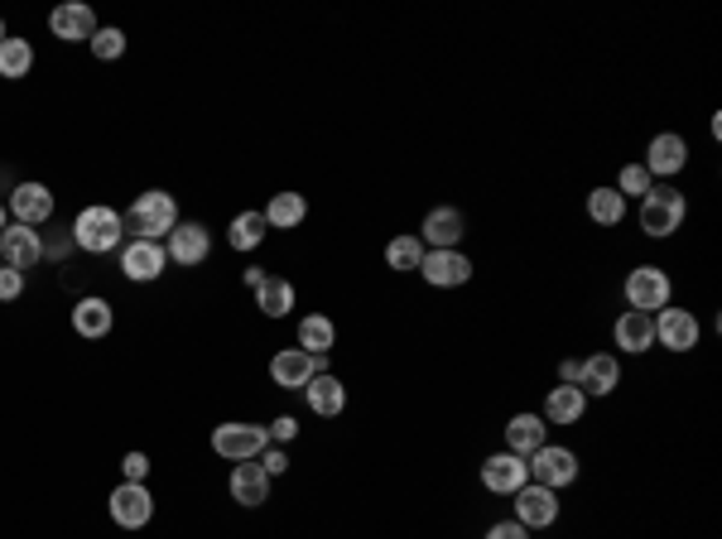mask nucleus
I'll list each match as a JSON object with an SVG mask.
<instances>
[{
  "label": "nucleus",
  "mask_w": 722,
  "mask_h": 539,
  "mask_svg": "<svg viewBox=\"0 0 722 539\" xmlns=\"http://www.w3.org/2000/svg\"><path fill=\"white\" fill-rule=\"evenodd\" d=\"M73 246H83V251H92V255H106V251H116L121 246V236H126V222H121V212L116 208H83L77 212V222H73Z\"/></svg>",
  "instance_id": "obj_1"
},
{
  "label": "nucleus",
  "mask_w": 722,
  "mask_h": 539,
  "mask_svg": "<svg viewBox=\"0 0 722 539\" xmlns=\"http://www.w3.org/2000/svg\"><path fill=\"white\" fill-rule=\"evenodd\" d=\"M684 212H688V202L680 188H670V184H655L646 198H641V231L655 236V241H664V236H674L684 227Z\"/></svg>",
  "instance_id": "obj_2"
},
{
  "label": "nucleus",
  "mask_w": 722,
  "mask_h": 539,
  "mask_svg": "<svg viewBox=\"0 0 722 539\" xmlns=\"http://www.w3.org/2000/svg\"><path fill=\"white\" fill-rule=\"evenodd\" d=\"M130 227L140 231V241H160V236H169L174 227H179V202H174V193H164V188L140 193L136 208H130Z\"/></svg>",
  "instance_id": "obj_3"
},
{
  "label": "nucleus",
  "mask_w": 722,
  "mask_h": 539,
  "mask_svg": "<svg viewBox=\"0 0 722 539\" xmlns=\"http://www.w3.org/2000/svg\"><path fill=\"white\" fill-rule=\"evenodd\" d=\"M621 294H626V303L636 313H655V309H670L674 285H670V275H664L660 265H636L626 275V285H621Z\"/></svg>",
  "instance_id": "obj_4"
},
{
  "label": "nucleus",
  "mask_w": 722,
  "mask_h": 539,
  "mask_svg": "<svg viewBox=\"0 0 722 539\" xmlns=\"http://www.w3.org/2000/svg\"><path fill=\"white\" fill-rule=\"evenodd\" d=\"M213 448L227 463H251V457H261L270 448V434H265V424H217Z\"/></svg>",
  "instance_id": "obj_5"
},
{
  "label": "nucleus",
  "mask_w": 722,
  "mask_h": 539,
  "mask_svg": "<svg viewBox=\"0 0 722 539\" xmlns=\"http://www.w3.org/2000/svg\"><path fill=\"white\" fill-rule=\"evenodd\" d=\"M525 467H530V477H535L540 487H549V491L573 487V481H578V453H573V448H559V443H544L540 453H530Z\"/></svg>",
  "instance_id": "obj_6"
},
{
  "label": "nucleus",
  "mask_w": 722,
  "mask_h": 539,
  "mask_svg": "<svg viewBox=\"0 0 722 539\" xmlns=\"http://www.w3.org/2000/svg\"><path fill=\"white\" fill-rule=\"evenodd\" d=\"M111 521H116L121 530H144V525L154 521V497L144 491V481H121V487L111 491Z\"/></svg>",
  "instance_id": "obj_7"
},
{
  "label": "nucleus",
  "mask_w": 722,
  "mask_h": 539,
  "mask_svg": "<svg viewBox=\"0 0 722 539\" xmlns=\"http://www.w3.org/2000/svg\"><path fill=\"white\" fill-rule=\"evenodd\" d=\"M704 328H698V318L688 309H660L655 313V342L664 347V352H694Z\"/></svg>",
  "instance_id": "obj_8"
},
{
  "label": "nucleus",
  "mask_w": 722,
  "mask_h": 539,
  "mask_svg": "<svg viewBox=\"0 0 722 539\" xmlns=\"http://www.w3.org/2000/svg\"><path fill=\"white\" fill-rule=\"evenodd\" d=\"M516 521L525 525V530H544V525L559 521V491L540 487V481H525V487L516 491Z\"/></svg>",
  "instance_id": "obj_9"
},
{
  "label": "nucleus",
  "mask_w": 722,
  "mask_h": 539,
  "mask_svg": "<svg viewBox=\"0 0 722 539\" xmlns=\"http://www.w3.org/2000/svg\"><path fill=\"white\" fill-rule=\"evenodd\" d=\"M419 275H425L433 289H458V285H468V279H472V261L463 251H425Z\"/></svg>",
  "instance_id": "obj_10"
},
{
  "label": "nucleus",
  "mask_w": 722,
  "mask_h": 539,
  "mask_svg": "<svg viewBox=\"0 0 722 539\" xmlns=\"http://www.w3.org/2000/svg\"><path fill=\"white\" fill-rule=\"evenodd\" d=\"M525 481H530V467H525V457H516V453H492L482 463V487L496 491V497H516Z\"/></svg>",
  "instance_id": "obj_11"
},
{
  "label": "nucleus",
  "mask_w": 722,
  "mask_h": 539,
  "mask_svg": "<svg viewBox=\"0 0 722 539\" xmlns=\"http://www.w3.org/2000/svg\"><path fill=\"white\" fill-rule=\"evenodd\" d=\"M164 265H169V251H164L160 241H130L121 246V270H126V279H136V285H144V279H160Z\"/></svg>",
  "instance_id": "obj_12"
},
{
  "label": "nucleus",
  "mask_w": 722,
  "mask_h": 539,
  "mask_svg": "<svg viewBox=\"0 0 722 539\" xmlns=\"http://www.w3.org/2000/svg\"><path fill=\"white\" fill-rule=\"evenodd\" d=\"M328 356H308L304 347H289V352H280L270 362V376H275V386H284V390H304L308 380L324 371Z\"/></svg>",
  "instance_id": "obj_13"
},
{
  "label": "nucleus",
  "mask_w": 722,
  "mask_h": 539,
  "mask_svg": "<svg viewBox=\"0 0 722 539\" xmlns=\"http://www.w3.org/2000/svg\"><path fill=\"white\" fill-rule=\"evenodd\" d=\"M0 261L5 265H15V270H29V265H39L43 261V241H39V231L35 227H5L0 231Z\"/></svg>",
  "instance_id": "obj_14"
},
{
  "label": "nucleus",
  "mask_w": 722,
  "mask_h": 539,
  "mask_svg": "<svg viewBox=\"0 0 722 539\" xmlns=\"http://www.w3.org/2000/svg\"><path fill=\"white\" fill-rule=\"evenodd\" d=\"M463 231H468V217H463L458 208H433L425 217V236H419V241L433 246V251H458Z\"/></svg>",
  "instance_id": "obj_15"
},
{
  "label": "nucleus",
  "mask_w": 722,
  "mask_h": 539,
  "mask_svg": "<svg viewBox=\"0 0 722 539\" xmlns=\"http://www.w3.org/2000/svg\"><path fill=\"white\" fill-rule=\"evenodd\" d=\"M684 164H688V145H684V135H674V130L655 135L650 150H646V174H650V178H670V174H680Z\"/></svg>",
  "instance_id": "obj_16"
},
{
  "label": "nucleus",
  "mask_w": 722,
  "mask_h": 539,
  "mask_svg": "<svg viewBox=\"0 0 722 539\" xmlns=\"http://www.w3.org/2000/svg\"><path fill=\"white\" fill-rule=\"evenodd\" d=\"M612 342H617V352H650L655 347V313L626 309L612 323Z\"/></svg>",
  "instance_id": "obj_17"
},
{
  "label": "nucleus",
  "mask_w": 722,
  "mask_h": 539,
  "mask_svg": "<svg viewBox=\"0 0 722 539\" xmlns=\"http://www.w3.org/2000/svg\"><path fill=\"white\" fill-rule=\"evenodd\" d=\"M207 251H213V236H207L203 222H179L169 231V261L198 265V261H207Z\"/></svg>",
  "instance_id": "obj_18"
},
{
  "label": "nucleus",
  "mask_w": 722,
  "mask_h": 539,
  "mask_svg": "<svg viewBox=\"0 0 722 539\" xmlns=\"http://www.w3.org/2000/svg\"><path fill=\"white\" fill-rule=\"evenodd\" d=\"M10 212L20 217V227H43L53 217V193L43 184H20L10 193Z\"/></svg>",
  "instance_id": "obj_19"
},
{
  "label": "nucleus",
  "mask_w": 722,
  "mask_h": 539,
  "mask_svg": "<svg viewBox=\"0 0 722 539\" xmlns=\"http://www.w3.org/2000/svg\"><path fill=\"white\" fill-rule=\"evenodd\" d=\"M621 386V362L612 352H597L583 362V376H578V390H583L587 400L593 396H612V390Z\"/></svg>",
  "instance_id": "obj_20"
},
{
  "label": "nucleus",
  "mask_w": 722,
  "mask_h": 539,
  "mask_svg": "<svg viewBox=\"0 0 722 539\" xmlns=\"http://www.w3.org/2000/svg\"><path fill=\"white\" fill-rule=\"evenodd\" d=\"M231 501H241V505H265L270 501V477H265V467L255 463H237L231 467Z\"/></svg>",
  "instance_id": "obj_21"
},
{
  "label": "nucleus",
  "mask_w": 722,
  "mask_h": 539,
  "mask_svg": "<svg viewBox=\"0 0 722 539\" xmlns=\"http://www.w3.org/2000/svg\"><path fill=\"white\" fill-rule=\"evenodd\" d=\"M49 29L59 34V39H68V43H77V39H87L92 43V34H97V15L87 5H77V0H68V5H59L49 15Z\"/></svg>",
  "instance_id": "obj_22"
},
{
  "label": "nucleus",
  "mask_w": 722,
  "mask_h": 539,
  "mask_svg": "<svg viewBox=\"0 0 722 539\" xmlns=\"http://www.w3.org/2000/svg\"><path fill=\"white\" fill-rule=\"evenodd\" d=\"M304 396H308V410L324 414V419H332V414L347 410V386H342L338 376H328V371H318V376L308 380Z\"/></svg>",
  "instance_id": "obj_23"
},
{
  "label": "nucleus",
  "mask_w": 722,
  "mask_h": 539,
  "mask_svg": "<svg viewBox=\"0 0 722 539\" xmlns=\"http://www.w3.org/2000/svg\"><path fill=\"white\" fill-rule=\"evenodd\" d=\"M544 429H549V424H544L540 414H516V419L506 424V453H516V457L540 453V448H544Z\"/></svg>",
  "instance_id": "obj_24"
},
{
  "label": "nucleus",
  "mask_w": 722,
  "mask_h": 539,
  "mask_svg": "<svg viewBox=\"0 0 722 539\" xmlns=\"http://www.w3.org/2000/svg\"><path fill=\"white\" fill-rule=\"evenodd\" d=\"M587 414V396L578 386H554L544 400V419L549 424H578Z\"/></svg>",
  "instance_id": "obj_25"
},
{
  "label": "nucleus",
  "mask_w": 722,
  "mask_h": 539,
  "mask_svg": "<svg viewBox=\"0 0 722 539\" xmlns=\"http://www.w3.org/2000/svg\"><path fill=\"white\" fill-rule=\"evenodd\" d=\"M111 323H116V313H111L106 299H97V294H92V299H77V309H73L77 337H106Z\"/></svg>",
  "instance_id": "obj_26"
},
{
  "label": "nucleus",
  "mask_w": 722,
  "mask_h": 539,
  "mask_svg": "<svg viewBox=\"0 0 722 539\" xmlns=\"http://www.w3.org/2000/svg\"><path fill=\"white\" fill-rule=\"evenodd\" d=\"M332 342H338V328H332V318H324V313H308V318L299 323V347H304L308 356H328Z\"/></svg>",
  "instance_id": "obj_27"
},
{
  "label": "nucleus",
  "mask_w": 722,
  "mask_h": 539,
  "mask_svg": "<svg viewBox=\"0 0 722 539\" xmlns=\"http://www.w3.org/2000/svg\"><path fill=\"white\" fill-rule=\"evenodd\" d=\"M587 217H593L597 227H621V217H626V198H621L617 188H593V193H587Z\"/></svg>",
  "instance_id": "obj_28"
},
{
  "label": "nucleus",
  "mask_w": 722,
  "mask_h": 539,
  "mask_svg": "<svg viewBox=\"0 0 722 539\" xmlns=\"http://www.w3.org/2000/svg\"><path fill=\"white\" fill-rule=\"evenodd\" d=\"M255 303H261V313H265V318H284V313L294 309V285H289V279L265 275V285L255 289Z\"/></svg>",
  "instance_id": "obj_29"
},
{
  "label": "nucleus",
  "mask_w": 722,
  "mask_h": 539,
  "mask_svg": "<svg viewBox=\"0 0 722 539\" xmlns=\"http://www.w3.org/2000/svg\"><path fill=\"white\" fill-rule=\"evenodd\" d=\"M265 231H270V222H265V212H241V217H231V251H255V246L265 241Z\"/></svg>",
  "instance_id": "obj_30"
},
{
  "label": "nucleus",
  "mask_w": 722,
  "mask_h": 539,
  "mask_svg": "<svg viewBox=\"0 0 722 539\" xmlns=\"http://www.w3.org/2000/svg\"><path fill=\"white\" fill-rule=\"evenodd\" d=\"M304 217H308L304 193H275L270 208H265V222H270V227H299Z\"/></svg>",
  "instance_id": "obj_31"
},
{
  "label": "nucleus",
  "mask_w": 722,
  "mask_h": 539,
  "mask_svg": "<svg viewBox=\"0 0 722 539\" xmlns=\"http://www.w3.org/2000/svg\"><path fill=\"white\" fill-rule=\"evenodd\" d=\"M29 67H35V49H29V39H5L0 43V77H25Z\"/></svg>",
  "instance_id": "obj_32"
},
{
  "label": "nucleus",
  "mask_w": 722,
  "mask_h": 539,
  "mask_svg": "<svg viewBox=\"0 0 722 539\" xmlns=\"http://www.w3.org/2000/svg\"><path fill=\"white\" fill-rule=\"evenodd\" d=\"M385 261H391V270H419L425 241H419V236H395V241L385 246Z\"/></svg>",
  "instance_id": "obj_33"
},
{
  "label": "nucleus",
  "mask_w": 722,
  "mask_h": 539,
  "mask_svg": "<svg viewBox=\"0 0 722 539\" xmlns=\"http://www.w3.org/2000/svg\"><path fill=\"white\" fill-rule=\"evenodd\" d=\"M655 188V178L646 174V164H626L621 168V178H617V193L621 198H646Z\"/></svg>",
  "instance_id": "obj_34"
},
{
  "label": "nucleus",
  "mask_w": 722,
  "mask_h": 539,
  "mask_svg": "<svg viewBox=\"0 0 722 539\" xmlns=\"http://www.w3.org/2000/svg\"><path fill=\"white\" fill-rule=\"evenodd\" d=\"M92 53H97V59H121V53H126V34H121V29H97L92 34Z\"/></svg>",
  "instance_id": "obj_35"
},
{
  "label": "nucleus",
  "mask_w": 722,
  "mask_h": 539,
  "mask_svg": "<svg viewBox=\"0 0 722 539\" xmlns=\"http://www.w3.org/2000/svg\"><path fill=\"white\" fill-rule=\"evenodd\" d=\"M20 294H25V270H15V265H0V303L20 299Z\"/></svg>",
  "instance_id": "obj_36"
},
{
  "label": "nucleus",
  "mask_w": 722,
  "mask_h": 539,
  "mask_svg": "<svg viewBox=\"0 0 722 539\" xmlns=\"http://www.w3.org/2000/svg\"><path fill=\"white\" fill-rule=\"evenodd\" d=\"M121 472H126V481H144V477H150V457H144V453H126Z\"/></svg>",
  "instance_id": "obj_37"
},
{
  "label": "nucleus",
  "mask_w": 722,
  "mask_h": 539,
  "mask_svg": "<svg viewBox=\"0 0 722 539\" xmlns=\"http://www.w3.org/2000/svg\"><path fill=\"white\" fill-rule=\"evenodd\" d=\"M486 539H530V530L520 521H502V525H492V530H486Z\"/></svg>",
  "instance_id": "obj_38"
},
{
  "label": "nucleus",
  "mask_w": 722,
  "mask_h": 539,
  "mask_svg": "<svg viewBox=\"0 0 722 539\" xmlns=\"http://www.w3.org/2000/svg\"><path fill=\"white\" fill-rule=\"evenodd\" d=\"M261 467H265V477H280V472L289 467V457L280 453V448H265V453H261Z\"/></svg>",
  "instance_id": "obj_39"
},
{
  "label": "nucleus",
  "mask_w": 722,
  "mask_h": 539,
  "mask_svg": "<svg viewBox=\"0 0 722 539\" xmlns=\"http://www.w3.org/2000/svg\"><path fill=\"white\" fill-rule=\"evenodd\" d=\"M265 434H270V438H275V443H289V438H294V434H299V424H294V419H289V414H280V419H275V424H270V429H265Z\"/></svg>",
  "instance_id": "obj_40"
},
{
  "label": "nucleus",
  "mask_w": 722,
  "mask_h": 539,
  "mask_svg": "<svg viewBox=\"0 0 722 539\" xmlns=\"http://www.w3.org/2000/svg\"><path fill=\"white\" fill-rule=\"evenodd\" d=\"M578 376H583V362H573V356H569V362L559 366V380H563V386H578Z\"/></svg>",
  "instance_id": "obj_41"
},
{
  "label": "nucleus",
  "mask_w": 722,
  "mask_h": 539,
  "mask_svg": "<svg viewBox=\"0 0 722 539\" xmlns=\"http://www.w3.org/2000/svg\"><path fill=\"white\" fill-rule=\"evenodd\" d=\"M246 285H251V289H261V285H265V270H261V265H251V270H246Z\"/></svg>",
  "instance_id": "obj_42"
},
{
  "label": "nucleus",
  "mask_w": 722,
  "mask_h": 539,
  "mask_svg": "<svg viewBox=\"0 0 722 539\" xmlns=\"http://www.w3.org/2000/svg\"><path fill=\"white\" fill-rule=\"evenodd\" d=\"M10 39V34H5V20H0V43H5Z\"/></svg>",
  "instance_id": "obj_43"
},
{
  "label": "nucleus",
  "mask_w": 722,
  "mask_h": 539,
  "mask_svg": "<svg viewBox=\"0 0 722 539\" xmlns=\"http://www.w3.org/2000/svg\"><path fill=\"white\" fill-rule=\"evenodd\" d=\"M0 231H5V208H0Z\"/></svg>",
  "instance_id": "obj_44"
}]
</instances>
